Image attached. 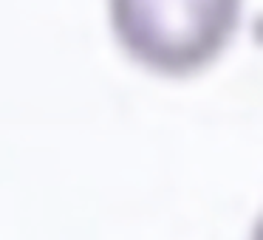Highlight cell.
Wrapping results in <instances>:
<instances>
[{"label": "cell", "instance_id": "cell-1", "mask_svg": "<svg viewBox=\"0 0 263 240\" xmlns=\"http://www.w3.org/2000/svg\"><path fill=\"white\" fill-rule=\"evenodd\" d=\"M243 0H108L110 26L133 63L190 76L223 54Z\"/></svg>", "mask_w": 263, "mask_h": 240}]
</instances>
